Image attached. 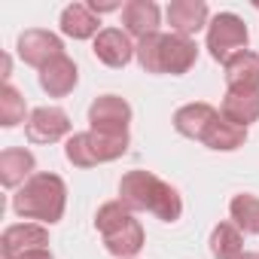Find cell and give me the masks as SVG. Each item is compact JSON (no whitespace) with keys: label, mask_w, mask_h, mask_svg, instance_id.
<instances>
[{"label":"cell","mask_w":259,"mask_h":259,"mask_svg":"<svg viewBox=\"0 0 259 259\" xmlns=\"http://www.w3.org/2000/svg\"><path fill=\"white\" fill-rule=\"evenodd\" d=\"M119 201L135 213L147 210V213L159 217L162 223H174L183 213V201H180L177 189L150 171H128L119 180Z\"/></svg>","instance_id":"1"},{"label":"cell","mask_w":259,"mask_h":259,"mask_svg":"<svg viewBox=\"0 0 259 259\" xmlns=\"http://www.w3.org/2000/svg\"><path fill=\"white\" fill-rule=\"evenodd\" d=\"M138 64L147 73H171L180 76L186 70H192V64L198 61V46L192 37L183 34H150L144 40H138Z\"/></svg>","instance_id":"2"},{"label":"cell","mask_w":259,"mask_h":259,"mask_svg":"<svg viewBox=\"0 0 259 259\" xmlns=\"http://www.w3.org/2000/svg\"><path fill=\"white\" fill-rule=\"evenodd\" d=\"M64 204H67V186L58 174H49V171L34 174L13 195V210L19 217L49 223V226L64 217Z\"/></svg>","instance_id":"3"},{"label":"cell","mask_w":259,"mask_h":259,"mask_svg":"<svg viewBox=\"0 0 259 259\" xmlns=\"http://www.w3.org/2000/svg\"><path fill=\"white\" fill-rule=\"evenodd\" d=\"M95 229L104 238V247L119 256V259H132L144 250V229L135 220V210H128L122 201H107L98 207Z\"/></svg>","instance_id":"4"},{"label":"cell","mask_w":259,"mask_h":259,"mask_svg":"<svg viewBox=\"0 0 259 259\" xmlns=\"http://www.w3.org/2000/svg\"><path fill=\"white\" fill-rule=\"evenodd\" d=\"M128 153V135H104V132H79L67 138L64 156L76 168H95L101 162H113Z\"/></svg>","instance_id":"5"},{"label":"cell","mask_w":259,"mask_h":259,"mask_svg":"<svg viewBox=\"0 0 259 259\" xmlns=\"http://www.w3.org/2000/svg\"><path fill=\"white\" fill-rule=\"evenodd\" d=\"M247 40H250L247 25L235 13H217L207 25V52H210L213 61L226 64L232 55L247 49Z\"/></svg>","instance_id":"6"},{"label":"cell","mask_w":259,"mask_h":259,"mask_svg":"<svg viewBox=\"0 0 259 259\" xmlns=\"http://www.w3.org/2000/svg\"><path fill=\"white\" fill-rule=\"evenodd\" d=\"M128 122H132V107L119 95H101L89 107V125L92 132L104 135H128Z\"/></svg>","instance_id":"7"},{"label":"cell","mask_w":259,"mask_h":259,"mask_svg":"<svg viewBox=\"0 0 259 259\" xmlns=\"http://www.w3.org/2000/svg\"><path fill=\"white\" fill-rule=\"evenodd\" d=\"M64 55V43L52 34V31H43V28H31L19 37V58L31 67H46L52 64L55 58Z\"/></svg>","instance_id":"8"},{"label":"cell","mask_w":259,"mask_h":259,"mask_svg":"<svg viewBox=\"0 0 259 259\" xmlns=\"http://www.w3.org/2000/svg\"><path fill=\"white\" fill-rule=\"evenodd\" d=\"M25 132L31 144H55L70 135V116L61 107H37L28 116Z\"/></svg>","instance_id":"9"},{"label":"cell","mask_w":259,"mask_h":259,"mask_svg":"<svg viewBox=\"0 0 259 259\" xmlns=\"http://www.w3.org/2000/svg\"><path fill=\"white\" fill-rule=\"evenodd\" d=\"M37 247H49V232L46 226L40 223H19V226H10L0 238V250H4V259H16L28 250H37Z\"/></svg>","instance_id":"10"},{"label":"cell","mask_w":259,"mask_h":259,"mask_svg":"<svg viewBox=\"0 0 259 259\" xmlns=\"http://www.w3.org/2000/svg\"><path fill=\"white\" fill-rule=\"evenodd\" d=\"M95 58L101 61V64H107V67H125L128 61L135 58V43L128 40V34L125 31H119V28H104L98 37H95Z\"/></svg>","instance_id":"11"},{"label":"cell","mask_w":259,"mask_h":259,"mask_svg":"<svg viewBox=\"0 0 259 259\" xmlns=\"http://www.w3.org/2000/svg\"><path fill=\"white\" fill-rule=\"evenodd\" d=\"M226 92H259V55L244 49L226 64Z\"/></svg>","instance_id":"12"},{"label":"cell","mask_w":259,"mask_h":259,"mask_svg":"<svg viewBox=\"0 0 259 259\" xmlns=\"http://www.w3.org/2000/svg\"><path fill=\"white\" fill-rule=\"evenodd\" d=\"M207 4L204 0H174L168 7V25H171V34H183V37H192L198 34L207 22Z\"/></svg>","instance_id":"13"},{"label":"cell","mask_w":259,"mask_h":259,"mask_svg":"<svg viewBox=\"0 0 259 259\" xmlns=\"http://www.w3.org/2000/svg\"><path fill=\"white\" fill-rule=\"evenodd\" d=\"M159 7L153 0H128L122 7V25H125V34H132L138 40L150 37V34H159Z\"/></svg>","instance_id":"14"},{"label":"cell","mask_w":259,"mask_h":259,"mask_svg":"<svg viewBox=\"0 0 259 259\" xmlns=\"http://www.w3.org/2000/svg\"><path fill=\"white\" fill-rule=\"evenodd\" d=\"M34 168H37V159H34L31 150L10 147V150L0 153V183H4L7 189L25 186L34 177Z\"/></svg>","instance_id":"15"},{"label":"cell","mask_w":259,"mask_h":259,"mask_svg":"<svg viewBox=\"0 0 259 259\" xmlns=\"http://www.w3.org/2000/svg\"><path fill=\"white\" fill-rule=\"evenodd\" d=\"M76 79H79V70H76L73 58H67V55L55 58L52 64H46V67L40 70V85H43V92H46L49 98H64V95H70L73 85H76Z\"/></svg>","instance_id":"16"},{"label":"cell","mask_w":259,"mask_h":259,"mask_svg":"<svg viewBox=\"0 0 259 259\" xmlns=\"http://www.w3.org/2000/svg\"><path fill=\"white\" fill-rule=\"evenodd\" d=\"M220 116V110L217 107H210V104H186V107H180L177 113H174V128L183 135V138H192V141H201L204 138V132H207V125L213 122Z\"/></svg>","instance_id":"17"},{"label":"cell","mask_w":259,"mask_h":259,"mask_svg":"<svg viewBox=\"0 0 259 259\" xmlns=\"http://www.w3.org/2000/svg\"><path fill=\"white\" fill-rule=\"evenodd\" d=\"M101 25V16L89 7V4H70L64 7L61 13V34L64 37H73V40H89V37H98Z\"/></svg>","instance_id":"18"},{"label":"cell","mask_w":259,"mask_h":259,"mask_svg":"<svg viewBox=\"0 0 259 259\" xmlns=\"http://www.w3.org/2000/svg\"><path fill=\"white\" fill-rule=\"evenodd\" d=\"M244 141H247V128L229 122L223 113L207 125V132H204V138H201V144H204L207 150H217V153H232V150L244 147Z\"/></svg>","instance_id":"19"},{"label":"cell","mask_w":259,"mask_h":259,"mask_svg":"<svg viewBox=\"0 0 259 259\" xmlns=\"http://www.w3.org/2000/svg\"><path fill=\"white\" fill-rule=\"evenodd\" d=\"M220 113H223L229 122L247 128L250 122L259 119V92H226Z\"/></svg>","instance_id":"20"},{"label":"cell","mask_w":259,"mask_h":259,"mask_svg":"<svg viewBox=\"0 0 259 259\" xmlns=\"http://www.w3.org/2000/svg\"><path fill=\"white\" fill-rule=\"evenodd\" d=\"M210 253L213 259H238L244 253V235L235 223H220L210 232Z\"/></svg>","instance_id":"21"},{"label":"cell","mask_w":259,"mask_h":259,"mask_svg":"<svg viewBox=\"0 0 259 259\" xmlns=\"http://www.w3.org/2000/svg\"><path fill=\"white\" fill-rule=\"evenodd\" d=\"M229 213L238 229H244L247 235H259V198L256 195H250V192L235 195L229 201Z\"/></svg>","instance_id":"22"},{"label":"cell","mask_w":259,"mask_h":259,"mask_svg":"<svg viewBox=\"0 0 259 259\" xmlns=\"http://www.w3.org/2000/svg\"><path fill=\"white\" fill-rule=\"evenodd\" d=\"M25 98L19 95V89L13 82H4L0 85V125L4 128H16L19 122H25Z\"/></svg>","instance_id":"23"},{"label":"cell","mask_w":259,"mask_h":259,"mask_svg":"<svg viewBox=\"0 0 259 259\" xmlns=\"http://www.w3.org/2000/svg\"><path fill=\"white\" fill-rule=\"evenodd\" d=\"M16 259H52V253H49V247H37V250H28Z\"/></svg>","instance_id":"24"},{"label":"cell","mask_w":259,"mask_h":259,"mask_svg":"<svg viewBox=\"0 0 259 259\" xmlns=\"http://www.w3.org/2000/svg\"><path fill=\"white\" fill-rule=\"evenodd\" d=\"M238 259H259V253H241Z\"/></svg>","instance_id":"25"}]
</instances>
